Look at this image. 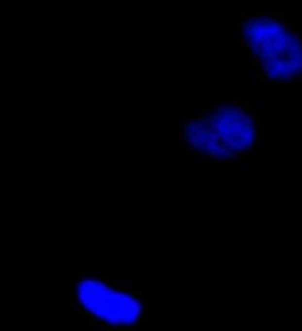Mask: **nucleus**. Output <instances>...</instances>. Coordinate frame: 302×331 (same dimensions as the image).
<instances>
[{"instance_id":"1","label":"nucleus","mask_w":302,"mask_h":331,"mask_svg":"<svg viewBox=\"0 0 302 331\" xmlns=\"http://www.w3.org/2000/svg\"><path fill=\"white\" fill-rule=\"evenodd\" d=\"M187 143L210 158L228 159L247 151L255 141V124L247 112L234 106L215 109L211 114L185 127Z\"/></svg>"},{"instance_id":"2","label":"nucleus","mask_w":302,"mask_h":331,"mask_svg":"<svg viewBox=\"0 0 302 331\" xmlns=\"http://www.w3.org/2000/svg\"><path fill=\"white\" fill-rule=\"evenodd\" d=\"M244 39L270 78L287 82L302 73V42L280 21L267 17L249 20Z\"/></svg>"},{"instance_id":"3","label":"nucleus","mask_w":302,"mask_h":331,"mask_svg":"<svg viewBox=\"0 0 302 331\" xmlns=\"http://www.w3.org/2000/svg\"><path fill=\"white\" fill-rule=\"evenodd\" d=\"M82 305L98 318L112 325H130L138 320L141 305L125 292L116 291L96 280H84L78 286Z\"/></svg>"}]
</instances>
